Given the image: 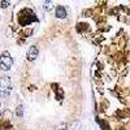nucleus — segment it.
Returning <instances> with one entry per match:
<instances>
[{
	"label": "nucleus",
	"mask_w": 130,
	"mask_h": 130,
	"mask_svg": "<svg viewBox=\"0 0 130 130\" xmlns=\"http://www.w3.org/2000/svg\"><path fill=\"white\" fill-rule=\"evenodd\" d=\"M10 90H12V85H10V78L8 75H3L0 77V95L1 96H7Z\"/></svg>",
	"instance_id": "obj_1"
},
{
	"label": "nucleus",
	"mask_w": 130,
	"mask_h": 130,
	"mask_svg": "<svg viewBox=\"0 0 130 130\" xmlns=\"http://www.w3.org/2000/svg\"><path fill=\"white\" fill-rule=\"evenodd\" d=\"M12 64H13V60L10 57L9 52H3L0 55V69L1 70H9L12 68Z\"/></svg>",
	"instance_id": "obj_2"
},
{
	"label": "nucleus",
	"mask_w": 130,
	"mask_h": 130,
	"mask_svg": "<svg viewBox=\"0 0 130 130\" xmlns=\"http://www.w3.org/2000/svg\"><path fill=\"white\" fill-rule=\"evenodd\" d=\"M38 53H39L38 48L35 47V46H31V47L29 48V51H28V60H30V61L35 60L38 57Z\"/></svg>",
	"instance_id": "obj_3"
},
{
	"label": "nucleus",
	"mask_w": 130,
	"mask_h": 130,
	"mask_svg": "<svg viewBox=\"0 0 130 130\" xmlns=\"http://www.w3.org/2000/svg\"><path fill=\"white\" fill-rule=\"evenodd\" d=\"M56 17L57 18H65L66 17V9H65L63 5L56 7Z\"/></svg>",
	"instance_id": "obj_4"
},
{
	"label": "nucleus",
	"mask_w": 130,
	"mask_h": 130,
	"mask_svg": "<svg viewBox=\"0 0 130 130\" xmlns=\"http://www.w3.org/2000/svg\"><path fill=\"white\" fill-rule=\"evenodd\" d=\"M43 8H44L46 10H51V9H52V3H51V1H44V3H43Z\"/></svg>",
	"instance_id": "obj_5"
},
{
	"label": "nucleus",
	"mask_w": 130,
	"mask_h": 130,
	"mask_svg": "<svg viewBox=\"0 0 130 130\" xmlns=\"http://www.w3.org/2000/svg\"><path fill=\"white\" fill-rule=\"evenodd\" d=\"M0 5H1V8H7V7L9 5V1H1V3H0Z\"/></svg>",
	"instance_id": "obj_6"
},
{
	"label": "nucleus",
	"mask_w": 130,
	"mask_h": 130,
	"mask_svg": "<svg viewBox=\"0 0 130 130\" xmlns=\"http://www.w3.org/2000/svg\"><path fill=\"white\" fill-rule=\"evenodd\" d=\"M17 114H18V116H22V107L21 105L17 108Z\"/></svg>",
	"instance_id": "obj_7"
}]
</instances>
